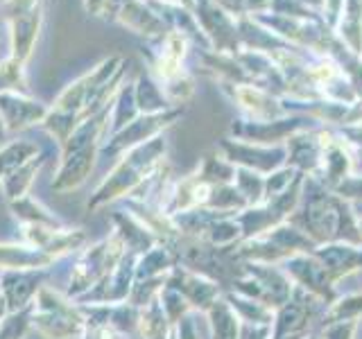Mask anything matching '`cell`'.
<instances>
[{
	"label": "cell",
	"mask_w": 362,
	"mask_h": 339,
	"mask_svg": "<svg viewBox=\"0 0 362 339\" xmlns=\"http://www.w3.org/2000/svg\"><path fill=\"white\" fill-rule=\"evenodd\" d=\"M43 16H45V5L37 7L25 16H16V18L5 20L7 32H9L11 56H16V59L23 64L32 56L34 45H37V41H39V34L43 28Z\"/></svg>",
	"instance_id": "6da1fadb"
},
{
	"label": "cell",
	"mask_w": 362,
	"mask_h": 339,
	"mask_svg": "<svg viewBox=\"0 0 362 339\" xmlns=\"http://www.w3.org/2000/svg\"><path fill=\"white\" fill-rule=\"evenodd\" d=\"M116 20L120 25L129 28L139 34H161L163 32V23L156 18L154 11L147 7L143 0H127L118 11Z\"/></svg>",
	"instance_id": "7a4b0ae2"
},
{
	"label": "cell",
	"mask_w": 362,
	"mask_h": 339,
	"mask_svg": "<svg viewBox=\"0 0 362 339\" xmlns=\"http://www.w3.org/2000/svg\"><path fill=\"white\" fill-rule=\"evenodd\" d=\"M18 88L25 90V64L9 54L5 61H0V93Z\"/></svg>",
	"instance_id": "3957f363"
},
{
	"label": "cell",
	"mask_w": 362,
	"mask_h": 339,
	"mask_svg": "<svg viewBox=\"0 0 362 339\" xmlns=\"http://www.w3.org/2000/svg\"><path fill=\"white\" fill-rule=\"evenodd\" d=\"M41 5H43V0H3V14H5V20L25 16Z\"/></svg>",
	"instance_id": "277c9868"
},
{
	"label": "cell",
	"mask_w": 362,
	"mask_h": 339,
	"mask_svg": "<svg viewBox=\"0 0 362 339\" xmlns=\"http://www.w3.org/2000/svg\"><path fill=\"white\" fill-rule=\"evenodd\" d=\"M105 5H107V0H84V9H86V14H90V16L105 14Z\"/></svg>",
	"instance_id": "5b68a950"
},
{
	"label": "cell",
	"mask_w": 362,
	"mask_h": 339,
	"mask_svg": "<svg viewBox=\"0 0 362 339\" xmlns=\"http://www.w3.org/2000/svg\"><path fill=\"white\" fill-rule=\"evenodd\" d=\"M0 39H3V32H0Z\"/></svg>",
	"instance_id": "8992f818"
}]
</instances>
